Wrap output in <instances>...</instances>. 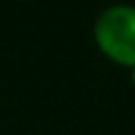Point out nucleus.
I'll list each match as a JSON object with an SVG mask.
<instances>
[{"label": "nucleus", "instance_id": "f257e3e1", "mask_svg": "<svg viewBox=\"0 0 135 135\" xmlns=\"http://www.w3.org/2000/svg\"><path fill=\"white\" fill-rule=\"evenodd\" d=\"M95 45L108 60L135 68V5H110L95 20Z\"/></svg>", "mask_w": 135, "mask_h": 135}, {"label": "nucleus", "instance_id": "f03ea898", "mask_svg": "<svg viewBox=\"0 0 135 135\" xmlns=\"http://www.w3.org/2000/svg\"><path fill=\"white\" fill-rule=\"evenodd\" d=\"M130 73H133V83H135V68H133V70H130Z\"/></svg>", "mask_w": 135, "mask_h": 135}]
</instances>
